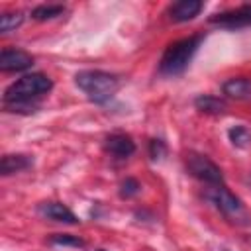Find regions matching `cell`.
<instances>
[{
  "label": "cell",
  "mask_w": 251,
  "mask_h": 251,
  "mask_svg": "<svg viewBox=\"0 0 251 251\" xmlns=\"http://www.w3.org/2000/svg\"><path fill=\"white\" fill-rule=\"evenodd\" d=\"M53 88V80L43 73L24 75L4 90V108L8 112L31 114L37 110L35 100Z\"/></svg>",
  "instance_id": "6da1fadb"
},
{
  "label": "cell",
  "mask_w": 251,
  "mask_h": 251,
  "mask_svg": "<svg viewBox=\"0 0 251 251\" xmlns=\"http://www.w3.org/2000/svg\"><path fill=\"white\" fill-rule=\"evenodd\" d=\"M98 251H104V249H98Z\"/></svg>",
  "instance_id": "ffe728a7"
},
{
  "label": "cell",
  "mask_w": 251,
  "mask_h": 251,
  "mask_svg": "<svg viewBox=\"0 0 251 251\" xmlns=\"http://www.w3.org/2000/svg\"><path fill=\"white\" fill-rule=\"evenodd\" d=\"M65 14V6L63 4H39L31 10V18L37 22H47L53 18H59Z\"/></svg>",
  "instance_id": "5bb4252c"
},
{
  "label": "cell",
  "mask_w": 251,
  "mask_h": 251,
  "mask_svg": "<svg viewBox=\"0 0 251 251\" xmlns=\"http://www.w3.org/2000/svg\"><path fill=\"white\" fill-rule=\"evenodd\" d=\"M33 67V57L24 51V49H16V47H6L0 53V71L2 73H20V71H27Z\"/></svg>",
  "instance_id": "52a82bcc"
},
{
  "label": "cell",
  "mask_w": 251,
  "mask_h": 251,
  "mask_svg": "<svg viewBox=\"0 0 251 251\" xmlns=\"http://www.w3.org/2000/svg\"><path fill=\"white\" fill-rule=\"evenodd\" d=\"M37 212L47 218V220H53V222H61V224H78V218L71 212V208H67L63 202H41L37 206Z\"/></svg>",
  "instance_id": "9c48e42d"
},
{
  "label": "cell",
  "mask_w": 251,
  "mask_h": 251,
  "mask_svg": "<svg viewBox=\"0 0 251 251\" xmlns=\"http://www.w3.org/2000/svg\"><path fill=\"white\" fill-rule=\"evenodd\" d=\"M212 204L226 216L229 218L231 222H241V220H247V214H245V208L241 204V200L237 196H233L224 184L220 186H210L208 194H206Z\"/></svg>",
  "instance_id": "5b68a950"
},
{
  "label": "cell",
  "mask_w": 251,
  "mask_h": 251,
  "mask_svg": "<svg viewBox=\"0 0 251 251\" xmlns=\"http://www.w3.org/2000/svg\"><path fill=\"white\" fill-rule=\"evenodd\" d=\"M227 137L235 147H247L251 143V131L245 126H233L227 131Z\"/></svg>",
  "instance_id": "2e32d148"
},
{
  "label": "cell",
  "mask_w": 251,
  "mask_h": 251,
  "mask_svg": "<svg viewBox=\"0 0 251 251\" xmlns=\"http://www.w3.org/2000/svg\"><path fill=\"white\" fill-rule=\"evenodd\" d=\"M202 8H204V4L200 0H178V2H175V4L169 6L167 14H169V18L173 22L182 24V22L194 20L202 12Z\"/></svg>",
  "instance_id": "ba28073f"
},
{
  "label": "cell",
  "mask_w": 251,
  "mask_h": 251,
  "mask_svg": "<svg viewBox=\"0 0 251 251\" xmlns=\"http://www.w3.org/2000/svg\"><path fill=\"white\" fill-rule=\"evenodd\" d=\"M75 84L86 94L90 102L106 104L122 86V78L106 71H80L75 75Z\"/></svg>",
  "instance_id": "7a4b0ae2"
},
{
  "label": "cell",
  "mask_w": 251,
  "mask_h": 251,
  "mask_svg": "<svg viewBox=\"0 0 251 251\" xmlns=\"http://www.w3.org/2000/svg\"><path fill=\"white\" fill-rule=\"evenodd\" d=\"M165 153H167V145H165L163 139H151V141H149V157H151L153 161L165 157Z\"/></svg>",
  "instance_id": "d6986e66"
},
{
  "label": "cell",
  "mask_w": 251,
  "mask_h": 251,
  "mask_svg": "<svg viewBox=\"0 0 251 251\" xmlns=\"http://www.w3.org/2000/svg\"><path fill=\"white\" fill-rule=\"evenodd\" d=\"M202 39H204V35L196 33V35H190V37H184V39L171 43L161 57L159 73L167 75V76H175V75L184 73V69L190 65L192 57L196 55Z\"/></svg>",
  "instance_id": "3957f363"
},
{
  "label": "cell",
  "mask_w": 251,
  "mask_h": 251,
  "mask_svg": "<svg viewBox=\"0 0 251 251\" xmlns=\"http://www.w3.org/2000/svg\"><path fill=\"white\" fill-rule=\"evenodd\" d=\"M222 90H224V94L229 96V98L247 100V98H251V78H247V76H233V78H227V80L222 84Z\"/></svg>",
  "instance_id": "8fae6325"
},
{
  "label": "cell",
  "mask_w": 251,
  "mask_h": 251,
  "mask_svg": "<svg viewBox=\"0 0 251 251\" xmlns=\"http://www.w3.org/2000/svg\"><path fill=\"white\" fill-rule=\"evenodd\" d=\"M31 165H33V159L29 155H22V153L4 155L2 161H0V173L4 176H10V175H16V173H22V171L29 169Z\"/></svg>",
  "instance_id": "7c38bea8"
},
{
  "label": "cell",
  "mask_w": 251,
  "mask_h": 251,
  "mask_svg": "<svg viewBox=\"0 0 251 251\" xmlns=\"http://www.w3.org/2000/svg\"><path fill=\"white\" fill-rule=\"evenodd\" d=\"M186 169L194 178H198L200 182H204L208 186L224 184V175H222L220 167L202 153H188L186 155Z\"/></svg>",
  "instance_id": "277c9868"
},
{
  "label": "cell",
  "mask_w": 251,
  "mask_h": 251,
  "mask_svg": "<svg viewBox=\"0 0 251 251\" xmlns=\"http://www.w3.org/2000/svg\"><path fill=\"white\" fill-rule=\"evenodd\" d=\"M194 106L196 110L204 112V114H222L226 110V102L218 96H212V94H200L194 98Z\"/></svg>",
  "instance_id": "4fadbf2b"
},
{
  "label": "cell",
  "mask_w": 251,
  "mask_h": 251,
  "mask_svg": "<svg viewBox=\"0 0 251 251\" xmlns=\"http://www.w3.org/2000/svg\"><path fill=\"white\" fill-rule=\"evenodd\" d=\"M106 151L118 159H127L135 153V143L126 133H112L106 137Z\"/></svg>",
  "instance_id": "30bf717a"
},
{
  "label": "cell",
  "mask_w": 251,
  "mask_h": 251,
  "mask_svg": "<svg viewBox=\"0 0 251 251\" xmlns=\"http://www.w3.org/2000/svg\"><path fill=\"white\" fill-rule=\"evenodd\" d=\"M210 24L226 27V29H241L251 25V4H243L233 10H226L220 14H214L210 18Z\"/></svg>",
  "instance_id": "8992f818"
},
{
  "label": "cell",
  "mask_w": 251,
  "mask_h": 251,
  "mask_svg": "<svg viewBox=\"0 0 251 251\" xmlns=\"http://www.w3.org/2000/svg\"><path fill=\"white\" fill-rule=\"evenodd\" d=\"M49 243L57 247H84V241L71 233H55L49 237Z\"/></svg>",
  "instance_id": "e0dca14e"
},
{
  "label": "cell",
  "mask_w": 251,
  "mask_h": 251,
  "mask_svg": "<svg viewBox=\"0 0 251 251\" xmlns=\"http://www.w3.org/2000/svg\"><path fill=\"white\" fill-rule=\"evenodd\" d=\"M139 190H141V184H139V180L137 178H131V176H127V178H124L122 180V184H120V196L122 198H133V196H137L139 194Z\"/></svg>",
  "instance_id": "ac0fdd59"
},
{
  "label": "cell",
  "mask_w": 251,
  "mask_h": 251,
  "mask_svg": "<svg viewBox=\"0 0 251 251\" xmlns=\"http://www.w3.org/2000/svg\"><path fill=\"white\" fill-rule=\"evenodd\" d=\"M24 24V14L22 12H4L0 16V33L6 35L10 31H16Z\"/></svg>",
  "instance_id": "9a60e30c"
}]
</instances>
